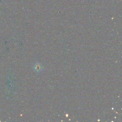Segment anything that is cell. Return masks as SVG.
<instances>
[{
	"label": "cell",
	"instance_id": "6da1fadb",
	"mask_svg": "<svg viewBox=\"0 0 122 122\" xmlns=\"http://www.w3.org/2000/svg\"><path fill=\"white\" fill-rule=\"evenodd\" d=\"M33 68L35 71L37 72H39L42 70V66L41 64L38 63L34 64Z\"/></svg>",
	"mask_w": 122,
	"mask_h": 122
}]
</instances>
